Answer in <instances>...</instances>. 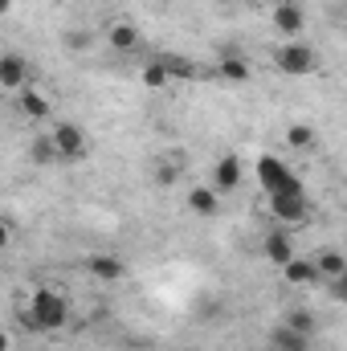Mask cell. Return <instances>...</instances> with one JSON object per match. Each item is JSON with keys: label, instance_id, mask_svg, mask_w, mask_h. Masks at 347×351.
<instances>
[{"label": "cell", "instance_id": "ba28073f", "mask_svg": "<svg viewBox=\"0 0 347 351\" xmlns=\"http://www.w3.org/2000/svg\"><path fill=\"white\" fill-rule=\"evenodd\" d=\"M86 274H94L98 282H119L127 274V262L115 258V254H90L86 258Z\"/></svg>", "mask_w": 347, "mask_h": 351}, {"label": "cell", "instance_id": "5b68a950", "mask_svg": "<svg viewBox=\"0 0 347 351\" xmlns=\"http://www.w3.org/2000/svg\"><path fill=\"white\" fill-rule=\"evenodd\" d=\"M270 213L282 225H298V221H307V196L302 192H270Z\"/></svg>", "mask_w": 347, "mask_h": 351}, {"label": "cell", "instance_id": "f546056e", "mask_svg": "<svg viewBox=\"0 0 347 351\" xmlns=\"http://www.w3.org/2000/svg\"><path fill=\"white\" fill-rule=\"evenodd\" d=\"M265 351H270V348H265Z\"/></svg>", "mask_w": 347, "mask_h": 351}, {"label": "cell", "instance_id": "8fae6325", "mask_svg": "<svg viewBox=\"0 0 347 351\" xmlns=\"http://www.w3.org/2000/svg\"><path fill=\"white\" fill-rule=\"evenodd\" d=\"M16 110H21L25 119H45V114L53 110V102H49L41 90H29V86H25V90H16Z\"/></svg>", "mask_w": 347, "mask_h": 351}, {"label": "cell", "instance_id": "9a60e30c", "mask_svg": "<svg viewBox=\"0 0 347 351\" xmlns=\"http://www.w3.org/2000/svg\"><path fill=\"white\" fill-rule=\"evenodd\" d=\"M282 278L290 286H315L319 282V269H315V262H307V258H290V262L282 265Z\"/></svg>", "mask_w": 347, "mask_h": 351}, {"label": "cell", "instance_id": "5bb4252c", "mask_svg": "<svg viewBox=\"0 0 347 351\" xmlns=\"http://www.w3.org/2000/svg\"><path fill=\"white\" fill-rule=\"evenodd\" d=\"M261 250H265V258H270V262L278 265V269H282V265H286L290 258H294V241H290V237H286L282 229L265 233V245H261Z\"/></svg>", "mask_w": 347, "mask_h": 351}, {"label": "cell", "instance_id": "3957f363", "mask_svg": "<svg viewBox=\"0 0 347 351\" xmlns=\"http://www.w3.org/2000/svg\"><path fill=\"white\" fill-rule=\"evenodd\" d=\"M258 180L265 192H302V180L290 172L278 156H261L258 160Z\"/></svg>", "mask_w": 347, "mask_h": 351}, {"label": "cell", "instance_id": "f1b7e54d", "mask_svg": "<svg viewBox=\"0 0 347 351\" xmlns=\"http://www.w3.org/2000/svg\"><path fill=\"white\" fill-rule=\"evenodd\" d=\"M274 4H298V0H274Z\"/></svg>", "mask_w": 347, "mask_h": 351}, {"label": "cell", "instance_id": "7a4b0ae2", "mask_svg": "<svg viewBox=\"0 0 347 351\" xmlns=\"http://www.w3.org/2000/svg\"><path fill=\"white\" fill-rule=\"evenodd\" d=\"M274 66H278L286 78H307V74L319 70V53H315L311 45L290 41V45H278V49H274Z\"/></svg>", "mask_w": 347, "mask_h": 351}, {"label": "cell", "instance_id": "2e32d148", "mask_svg": "<svg viewBox=\"0 0 347 351\" xmlns=\"http://www.w3.org/2000/svg\"><path fill=\"white\" fill-rule=\"evenodd\" d=\"M188 208H192L196 217H217L221 196H217L213 188H192V192H188Z\"/></svg>", "mask_w": 347, "mask_h": 351}, {"label": "cell", "instance_id": "8992f818", "mask_svg": "<svg viewBox=\"0 0 347 351\" xmlns=\"http://www.w3.org/2000/svg\"><path fill=\"white\" fill-rule=\"evenodd\" d=\"M241 176H246V168H241V160L237 156H221L217 164H213V192L221 196V192H233L237 184H241Z\"/></svg>", "mask_w": 347, "mask_h": 351}, {"label": "cell", "instance_id": "6da1fadb", "mask_svg": "<svg viewBox=\"0 0 347 351\" xmlns=\"http://www.w3.org/2000/svg\"><path fill=\"white\" fill-rule=\"evenodd\" d=\"M29 315H33L37 331H62V327L70 323V298H66L62 290L41 286V290L33 294V302H29Z\"/></svg>", "mask_w": 347, "mask_h": 351}, {"label": "cell", "instance_id": "cb8c5ba5", "mask_svg": "<svg viewBox=\"0 0 347 351\" xmlns=\"http://www.w3.org/2000/svg\"><path fill=\"white\" fill-rule=\"evenodd\" d=\"M176 180H180V164H160V168H156V184L168 188V184H176Z\"/></svg>", "mask_w": 347, "mask_h": 351}, {"label": "cell", "instance_id": "4316f807", "mask_svg": "<svg viewBox=\"0 0 347 351\" xmlns=\"http://www.w3.org/2000/svg\"><path fill=\"white\" fill-rule=\"evenodd\" d=\"M12 343H8V331H0V351H8Z\"/></svg>", "mask_w": 347, "mask_h": 351}, {"label": "cell", "instance_id": "7c38bea8", "mask_svg": "<svg viewBox=\"0 0 347 351\" xmlns=\"http://www.w3.org/2000/svg\"><path fill=\"white\" fill-rule=\"evenodd\" d=\"M106 41H110V49H119V53H135V49L143 45V37H139V29H135V25H127V21H119V25H110V33H106Z\"/></svg>", "mask_w": 347, "mask_h": 351}, {"label": "cell", "instance_id": "52a82bcc", "mask_svg": "<svg viewBox=\"0 0 347 351\" xmlns=\"http://www.w3.org/2000/svg\"><path fill=\"white\" fill-rule=\"evenodd\" d=\"M0 86L4 90H25L29 86V62L21 53H0Z\"/></svg>", "mask_w": 347, "mask_h": 351}, {"label": "cell", "instance_id": "d6986e66", "mask_svg": "<svg viewBox=\"0 0 347 351\" xmlns=\"http://www.w3.org/2000/svg\"><path fill=\"white\" fill-rule=\"evenodd\" d=\"M315 269H319V278H339V274H347V258L335 250H323L315 258Z\"/></svg>", "mask_w": 347, "mask_h": 351}, {"label": "cell", "instance_id": "ffe728a7", "mask_svg": "<svg viewBox=\"0 0 347 351\" xmlns=\"http://www.w3.org/2000/svg\"><path fill=\"white\" fill-rule=\"evenodd\" d=\"M286 143H290L294 152H311L319 139H315V127H307V123H294V127L286 131Z\"/></svg>", "mask_w": 347, "mask_h": 351}, {"label": "cell", "instance_id": "9c48e42d", "mask_svg": "<svg viewBox=\"0 0 347 351\" xmlns=\"http://www.w3.org/2000/svg\"><path fill=\"white\" fill-rule=\"evenodd\" d=\"M302 25H307L302 4H274V29H278L282 37H298Z\"/></svg>", "mask_w": 347, "mask_h": 351}, {"label": "cell", "instance_id": "44dd1931", "mask_svg": "<svg viewBox=\"0 0 347 351\" xmlns=\"http://www.w3.org/2000/svg\"><path fill=\"white\" fill-rule=\"evenodd\" d=\"M168 82H172V78H168V70H164V62H160V58L143 66V86H147V90H164Z\"/></svg>", "mask_w": 347, "mask_h": 351}, {"label": "cell", "instance_id": "d4e9b609", "mask_svg": "<svg viewBox=\"0 0 347 351\" xmlns=\"http://www.w3.org/2000/svg\"><path fill=\"white\" fill-rule=\"evenodd\" d=\"M331 294H335V298H347V274L331 278Z\"/></svg>", "mask_w": 347, "mask_h": 351}, {"label": "cell", "instance_id": "83f0119b", "mask_svg": "<svg viewBox=\"0 0 347 351\" xmlns=\"http://www.w3.org/2000/svg\"><path fill=\"white\" fill-rule=\"evenodd\" d=\"M8 8H12V0H0V16H8Z\"/></svg>", "mask_w": 347, "mask_h": 351}, {"label": "cell", "instance_id": "603a6c76", "mask_svg": "<svg viewBox=\"0 0 347 351\" xmlns=\"http://www.w3.org/2000/svg\"><path fill=\"white\" fill-rule=\"evenodd\" d=\"M286 327H294V331H302V335L315 339V315H311V311H294V315L286 319Z\"/></svg>", "mask_w": 347, "mask_h": 351}, {"label": "cell", "instance_id": "7402d4cb", "mask_svg": "<svg viewBox=\"0 0 347 351\" xmlns=\"http://www.w3.org/2000/svg\"><path fill=\"white\" fill-rule=\"evenodd\" d=\"M62 41H66V49H70V53H82V49H90V41H94V37H90V29H66V37H62Z\"/></svg>", "mask_w": 347, "mask_h": 351}, {"label": "cell", "instance_id": "277c9868", "mask_svg": "<svg viewBox=\"0 0 347 351\" xmlns=\"http://www.w3.org/2000/svg\"><path fill=\"white\" fill-rule=\"evenodd\" d=\"M49 139H53V147H58L62 160H82L90 152V139L78 123H58V127L49 131Z\"/></svg>", "mask_w": 347, "mask_h": 351}, {"label": "cell", "instance_id": "ac0fdd59", "mask_svg": "<svg viewBox=\"0 0 347 351\" xmlns=\"http://www.w3.org/2000/svg\"><path fill=\"white\" fill-rule=\"evenodd\" d=\"M29 160H33V164H41V168H49V164H58L62 156H58V147H53V139H49V135H37V139L29 143Z\"/></svg>", "mask_w": 347, "mask_h": 351}, {"label": "cell", "instance_id": "e0dca14e", "mask_svg": "<svg viewBox=\"0 0 347 351\" xmlns=\"http://www.w3.org/2000/svg\"><path fill=\"white\" fill-rule=\"evenodd\" d=\"M160 62H164L168 78H180V82H196V78H200V66H196L192 58H176V53H168V58H160Z\"/></svg>", "mask_w": 347, "mask_h": 351}, {"label": "cell", "instance_id": "4fadbf2b", "mask_svg": "<svg viewBox=\"0 0 347 351\" xmlns=\"http://www.w3.org/2000/svg\"><path fill=\"white\" fill-rule=\"evenodd\" d=\"M250 62L246 58H237V53H229V58H221L217 62V78L221 82H229V86H241V82H250Z\"/></svg>", "mask_w": 347, "mask_h": 351}, {"label": "cell", "instance_id": "30bf717a", "mask_svg": "<svg viewBox=\"0 0 347 351\" xmlns=\"http://www.w3.org/2000/svg\"><path fill=\"white\" fill-rule=\"evenodd\" d=\"M270 351H311V335L294 331V327H274L270 331Z\"/></svg>", "mask_w": 347, "mask_h": 351}, {"label": "cell", "instance_id": "484cf974", "mask_svg": "<svg viewBox=\"0 0 347 351\" xmlns=\"http://www.w3.org/2000/svg\"><path fill=\"white\" fill-rule=\"evenodd\" d=\"M8 241H12V229H8V221H0V250H8Z\"/></svg>", "mask_w": 347, "mask_h": 351}]
</instances>
